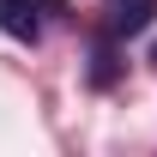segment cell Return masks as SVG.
<instances>
[{
	"label": "cell",
	"mask_w": 157,
	"mask_h": 157,
	"mask_svg": "<svg viewBox=\"0 0 157 157\" xmlns=\"http://www.w3.org/2000/svg\"><path fill=\"white\" fill-rule=\"evenodd\" d=\"M42 12H60L55 0H0V30L18 42H36L42 36Z\"/></svg>",
	"instance_id": "obj_1"
},
{
	"label": "cell",
	"mask_w": 157,
	"mask_h": 157,
	"mask_svg": "<svg viewBox=\"0 0 157 157\" xmlns=\"http://www.w3.org/2000/svg\"><path fill=\"white\" fill-rule=\"evenodd\" d=\"M157 18V0H103V30L109 36H139Z\"/></svg>",
	"instance_id": "obj_2"
},
{
	"label": "cell",
	"mask_w": 157,
	"mask_h": 157,
	"mask_svg": "<svg viewBox=\"0 0 157 157\" xmlns=\"http://www.w3.org/2000/svg\"><path fill=\"white\" fill-rule=\"evenodd\" d=\"M91 78H97V85H109V78H115V48H109V42L97 48V67H91Z\"/></svg>",
	"instance_id": "obj_3"
},
{
	"label": "cell",
	"mask_w": 157,
	"mask_h": 157,
	"mask_svg": "<svg viewBox=\"0 0 157 157\" xmlns=\"http://www.w3.org/2000/svg\"><path fill=\"white\" fill-rule=\"evenodd\" d=\"M151 60H157V48H151Z\"/></svg>",
	"instance_id": "obj_4"
}]
</instances>
